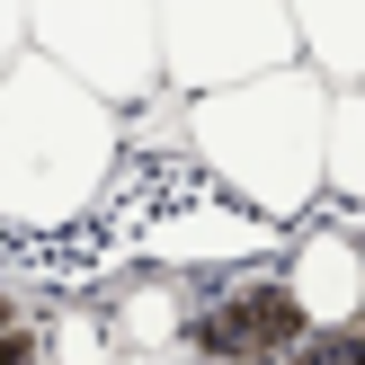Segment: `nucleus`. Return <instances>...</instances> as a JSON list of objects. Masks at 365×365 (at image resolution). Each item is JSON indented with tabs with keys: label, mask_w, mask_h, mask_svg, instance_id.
<instances>
[{
	"label": "nucleus",
	"mask_w": 365,
	"mask_h": 365,
	"mask_svg": "<svg viewBox=\"0 0 365 365\" xmlns=\"http://www.w3.org/2000/svg\"><path fill=\"white\" fill-rule=\"evenodd\" d=\"M321 125H330V81L312 63L178 98V134H187V160L205 170V187L277 232L312 223L321 205Z\"/></svg>",
	"instance_id": "1"
},
{
	"label": "nucleus",
	"mask_w": 365,
	"mask_h": 365,
	"mask_svg": "<svg viewBox=\"0 0 365 365\" xmlns=\"http://www.w3.org/2000/svg\"><path fill=\"white\" fill-rule=\"evenodd\" d=\"M125 170V116L89 98L45 53L0 71V223L9 232H71L107 205Z\"/></svg>",
	"instance_id": "2"
},
{
	"label": "nucleus",
	"mask_w": 365,
	"mask_h": 365,
	"mask_svg": "<svg viewBox=\"0 0 365 365\" xmlns=\"http://www.w3.org/2000/svg\"><path fill=\"white\" fill-rule=\"evenodd\" d=\"M152 27H160V89L178 98L303 63L285 0H152Z\"/></svg>",
	"instance_id": "3"
},
{
	"label": "nucleus",
	"mask_w": 365,
	"mask_h": 365,
	"mask_svg": "<svg viewBox=\"0 0 365 365\" xmlns=\"http://www.w3.org/2000/svg\"><path fill=\"white\" fill-rule=\"evenodd\" d=\"M27 53H45L53 71H71L116 116L160 89L152 0H27Z\"/></svg>",
	"instance_id": "4"
},
{
	"label": "nucleus",
	"mask_w": 365,
	"mask_h": 365,
	"mask_svg": "<svg viewBox=\"0 0 365 365\" xmlns=\"http://www.w3.org/2000/svg\"><path fill=\"white\" fill-rule=\"evenodd\" d=\"M303 339H312V321L285 294L277 259L205 277V294H187V356H205V365H285Z\"/></svg>",
	"instance_id": "5"
},
{
	"label": "nucleus",
	"mask_w": 365,
	"mask_h": 365,
	"mask_svg": "<svg viewBox=\"0 0 365 365\" xmlns=\"http://www.w3.org/2000/svg\"><path fill=\"white\" fill-rule=\"evenodd\" d=\"M277 250H285V232H277V223H259V214H241L232 196L160 205L152 223H143V259H152V277H187V267L232 277V267H267Z\"/></svg>",
	"instance_id": "6"
},
{
	"label": "nucleus",
	"mask_w": 365,
	"mask_h": 365,
	"mask_svg": "<svg viewBox=\"0 0 365 365\" xmlns=\"http://www.w3.org/2000/svg\"><path fill=\"white\" fill-rule=\"evenodd\" d=\"M285 294L303 303L312 330H339V321H365V232L356 223H303L277 259Z\"/></svg>",
	"instance_id": "7"
},
{
	"label": "nucleus",
	"mask_w": 365,
	"mask_h": 365,
	"mask_svg": "<svg viewBox=\"0 0 365 365\" xmlns=\"http://www.w3.org/2000/svg\"><path fill=\"white\" fill-rule=\"evenodd\" d=\"M107 339H116V356L178 365L187 356V294H178L170 277H134L116 294V312H107Z\"/></svg>",
	"instance_id": "8"
},
{
	"label": "nucleus",
	"mask_w": 365,
	"mask_h": 365,
	"mask_svg": "<svg viewBox=\"0 0 365 365\" xmlns=\"http://www.w3.org/2000/svg\"><path fill=\"white\" fill-rule=\"evenodd\" d=\"M285 18H294V53L330 89L365 81V0H285Z\"/></svg>",
	"instance_id": "9"
},
{
	"label": "nucleus",
	"mask_w": 365,
	"mask_h": 365,
	"mask_svg": "<svg viewBox=\"0 0 365 365\" xmlns=\"http://www.w3.org/2000/svg\"><path fill=\"white\" fill-rule=\"evenodd\" d=\"M321 196L365 214V89H330V125H321Z\"/></svg>",
	"instance_id": "10"
},
{
	"label": "nucleus",
	"mask_w": 365,
	"mask_h": 365,
	"mask_svg": "<svg viewBox=\"0 0 365 365\" xmlns=\"http://www.w3.org/2000/svg\"><path fill=\"white\" fill-rule=\"evenodd\" d=\"M285 365H365V321H339V330H312Z\"/></svg>",
	"instance_id": "11"
},
{
	"label": "nucleus",
	"mask_w": 365,
	"mask_h": 365,
	"mask_svg": "<svg viewBox=\"0 0 365 365\" xmlns=\"http://www.w3.org/2000/svg\"><path fill=\"white\" fill-rule=\"evenodd\" d=\"M27 53V0H0V71Z\"/></svg>",
	"instance_id": "12"
},
{
	"label": "nucleus",
	"mask_w": 365,
	"mask_h": 365,
	"mask_svg": "<svg viewBox=\"0 0 365 365\" xmlns=\"http://www.w3.org/2000/svg\"><path fill=\"white\" fill-rule=\"evenodd\" d=\"M18 321H36V312H27V294H18V285H0V330H18Z\"/></svg>",
	"instance_id": "13"
},
{
	"label": "nucleus",
	"mask_w": 365,
	"mask_h": 365,
	"mask_svg": "<svg viewBox=\"0 0 365 365\" xmlns=\"http://www.w3.org/2000/svg\"><path fill=\"white\" fill-rule=\"evenodd\" d=\"M178 365H205V356H178Z\"/></svg>",
	"instance_id": "14"
},
{
	"label": "nucleus",
	"mask_w": 365,
	"mask_h": 365,
	"mask_svg": "<svg viewBox=\"0 0 365 365\" xmlns=\"http://www.w3.org/2000/svg\"><path fill=\"white\" fill-rule=\"evenodd\" d=\"M356 89H365V81H356Z\"/></svg>",
	"instance_id": "15"
}]
</instances>
